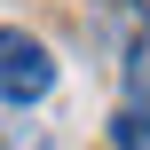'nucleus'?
<instances>
[{
    "label": "nucleus",
    "mask_w": 150,
    "mask_h": 150,
    "mask_svg": "<svg viewBox=\"0 0 150 150\" xmlns=\"http://www.w3.org/2000/svg\"><path fill=\"white\" fill-rule=\"evenodd\" d=\"M55 87V55L32 40V32H16V24H0V103H16V111H32L40 95Z\"/></svg>",
    "instance_id": "nucleus-1"
},
{
    "label": "nucleus",
    "mask_w": 150,
    "mask_h": 150,
    "mask_svg": "<svg viewBox=\"0 0 150 150\" xmlns=\"http://www.w3.org/2000/svg\"><path fill=\"white\" fill-rule=\"evenodd\" d=\"M111 142H119V150H150V111H142V103H127V111L111 119Z\"/></svg>",
    "instance_id": "nucleus-2"
}]
</instances>
